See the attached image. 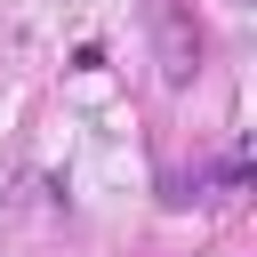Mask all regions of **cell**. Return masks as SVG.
I'll list each match as a JSON object with an SVG mask.
<instances>
[{
	"mask_svg": "<svg viewBox=\"0 0 257 257\" xmlns=\"http://www.w3.org/2000/svg\"><path fill=\"white\" fill-rule=\"evenodd\" d=\"M145 16H153L161 80H169V88H193V80H201V32H193V16H185L177 0H145Z\"/></svg>",
	"mask_w": 257,
	"mask_h": 257,
	"instance_id": "6da1fadb",
	"label": "cell"
}]
</instances>
